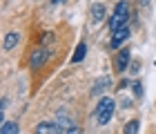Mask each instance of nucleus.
<instances>
[{
	"label": "nucleus",
	"mask_w": 156,
	"mask_h": 134,
	"mask_svg": "<svg viewBox=\"0 0 156 134\" xmlns=\"http://www.w3.org/2000/svg\"><path fill=\"white\" fill-rule=\"evenodd\" d=\"M127 20H129V5H127L125 0H120V2L116 5L114 13H112V18H109L112 34L118 31V29H123V27H127Z\"/></svg>",
	"instance_id": "nucleus-1"
},
{
	"label": "nucleus",
	"mask_w": 156,
	"mask_h": 134,
	"mask_svg": "<svg viewBox=\"0 0 156 134\" xmlns=\"http://www.w3.org/2000/svg\"><path fill=\"white\" fill-rule=\"evenodd\" d=\"M114 101L112 98H107V96H103L101 101H98V105H96V123L98 125H107L109 121H112V116H114Z\"/></svg>",
	"instance_id": "nucleus-2"
},
{
	"label": "nucleus",
	"mask_w": 156,
	"mask_h": 134,
	"mask_svg": "<svg viewBox=\"0 0 156 134\" xmlns=\"http://www.w3.org/2000/svg\"><path fill=\"white\" fill-rule=\"evenodd\" d=\"M129 58H132V49H127V47H123V49L116 54V58H114V69H116L118 74H123L125 69L132 65Z\"/></svg>",
	"instance_id": "nucleus-3"
},
{
	"label": "nucleus",
	"mask_w": 156,
	"mask_h": 134,
	"mask_svg": "<svg viewBox=\"0 0 156 134\" xmlns=\"http://www.w3.org/2000/svg\"><path fill=\"white\" fill-rule=\"evenodd\" d=\"M49 58V52L45 47H38V49H34V54H31V58H29V65L36 69V67H42L45 65V60Z\"/></svg>",
	"instance_id": "nucleus-4"
},
{
	"label": "nucleus",
	"mask_w": 156,
	"mask_h": 134,
	"mask_svg": "<svg viewBox=\"0 0 156 134\" xmlns=\"http://www.w3.org/2000/svg\"><path fill=\"white\" fill-rule=\"evenodd\" d=\"M129 27H123V29H118V31H114L112 34V40H109V45L114 47V49H118V47H123V43L127 38H129Z\"/></svg>",
	"instance_id": "nucleus-5"
},
{
	"label": "nucleus",
	"mask_w": 156,
	"mask_h": 134,
	"mask_svg": "<svg viewBox=\"0 0 156 134\" xmlns=\"http://www.w3.org/2000/svg\"><path fill=\"white\" fill-rule=\"evenodd\" d=\"M36 134H62V130L60 125H56L51 121H42L36 125Z\"/></svg>",
	"instance_id": "nucleus-6"
},
{
	"label": "nucleus",
	"mask_w": 156,
	"mask_h": 134,
	"mask_svg": "<svg viewBox=\"0 0 156 134\" xmlns=\"http://www.w3.org/2000/svg\"><path fill=\"white\" fill-rule=\"evenodd\" d=\"M0 134H20V125L16 121H2V125H0Z\"/></svg>",
	"instance_id": "nucleus-7"
},
{
	"label": "nucleus",
	"mask_w": 156,
	"mask_h": 134,
	"mask_svg": "<svg viewBox=\"0 0 156 134\" xmlns=\"http://www.w3.org/2000/svg\"><path fill=\"white\" fill-rule=\"evenodd\" d=\"M105 5H101V2H96V5H91V20L94 23H101V20L105 18Z\"/></svg>",
	"instance_id": "nucleus-8"
},
{
	"label": "nucleus",
	"mask_w": 156,
	"mask_h": 134,
	"mask_svg": "<svg viewBox=\"0 0 156 134\" xmlns=\"http://www.w3.org/2000/svg\"><path fill=\"white\" fill-rule=\"evenodd\" d=\"M18 40H20V34H18V31H9V34L5 36V45H2V47L9 52V49H13V47L18 45Z\"/></svg>",
	"instance_id": "nucleus-9"
},
{
	"label": "nucleus",
	"mask_w": 156,
	"mask_h": 134,
	"mask_svg": "<svg viewBox=\"0 0 156 134\" xmlns=\"http://www.w3.org/2000/svg\"><path fill=\"white\" fill-rule=\"evenodd\" d=\"M109 85H112V81L107 78V76H105V78H98V81H96V87L91 89V92H94V94H101V92H103V89H107Z\"/></svg>",
	"instance_id": "nucleus-10"
},
{
	"label": "nucleus",
	"mask_w": 156,
	"mask_h": 134,
	"mask_svg": "<svg viewBox=\"0 0 156 134\" xmlns=\"http://www.w3.org/2000/svg\"><path fill=\"white\" fill-rule=\"evenodd\" d=\"M85 52H87V45L80 43V45L76 47V52H74V56H72V60H74V63H80V60L85 58Z\"/></svg>",
	"instance_id": "nucleus-11"
},
{
	"label": "nucleus",
	"mask_w": 156,
	"mask_h": 134,
	"mask_svg": "<svg viewBox=\"0 0 156 134\" xmlns=\"http://www.w3.org/2000/svg\"><path fill=\"white\" fill-rule=\"evenodd\" d=\"M138 128H140V121L138 118H132V121L125 125V134H138Z\"/></svg>",
	"instance_id": "nucleus-12"
},
{
	"label": "nucleus",
	"mask_w": 156,
	"mask_h": 134,
	"mask_svg": "<svg viewBox=\"0 0 156 134\" xmlns=\"http://www.w3.org/2000/svg\"><path fill=\"white\" fill-rule=\"evenodd\" d=\"M134 85V94L136 96H143V87H140V83H132Z\"/></svg>",
	"instance_id": "nucleus-13"
},
{
	"label": "nucleus",
	"mask_w": 156,
	"mask_h": 134,
	"mask_svg": "<svg viewBox=\"0 0 156 134\" xmlns=\"http://www.w3.org/2000/svg\"><path fill=\"white\" fill-rule=\"evenodd\" d=\"M62 134H83V132H80V130H78L76 125H74V128H69V130H65Z\"/></svg>",
	"instance_id": "nucleus-14"
},
{
	"label": "nucleus",
	"mask_w": 156,
	"mask_h": 134,
	"mask_svg": "<svg viewBox=\"0 0 156 134\" xmlns=\"http://www.w3.org/2000/svg\"><path fill=\"white\" fill-rule=\"evenodd\" d=\"M129 69H132V72H134V74H136V72H138V69H140V63H132V65H129Z\"/></svg>",
	"instance_id": "nucleus-15"
},
{
	"label": "nucleus",
	"mask_w": 156,
	"mask_h": 134,
	"mask_svg": "<svg viewBox=\"0 0 156 134\" xmlns=\"http://www.w3.org/2000/svg\"><path fill=\"white\" fill-rule=\"evenodd\" d=\"M51 2H54V5H58V2H62V0H51Z\"/></svg>",
	"instance_id": "nucleus-16"
}]
</instances>
